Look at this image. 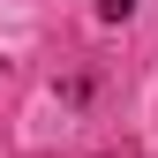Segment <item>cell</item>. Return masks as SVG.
I'll return each instance as SVG.
<instances>
[{
  "instance_id": "cell-1",
  "label": "cell",
  "mask_w": 158,
  "mask_h": 158,
  "mask_svg": "<svg viewBox=\"0 0 158 158\" xmlns=\"http://www.w3.org/2000/svg\"><path fill=\"white\" fill-rule=\"evenodd\" d=\"M128 8H135V0H98V15H106V23H121Z\"/></svg>"
}]
</instances>
